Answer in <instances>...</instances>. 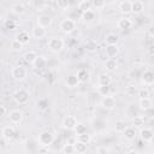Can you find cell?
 Masks as SVG:
<instances>
[{"label":"cell","mask_w":154,"mask_h":154,"mask_svg":"<svg viewBox=\"0 0 154 154\" xmlns=\"http://www.w3.org/2000/svg\"><path fill=\"white\" fill-rule=\"evenodd\" d=\"M77 7H78V10H79L82 13H84V12L90 11L91 7H93V5H91V1H89V0H83V1H79V2H78Z\"/></svg>","instance_id":"23"},{"label":"cell","mask_w":154,"mask_h":154,"mask_svg":"<svg viewBox=\"0 0 154 154\" xmlns=\"http://www.w3.org/2000/svg\"><path fill=\"white\" fill-rule=\"evenodd\" d=\"M79 83H81V82H79L77 75H75V73L69 75L67 78H66V85H67L69 88H76V87H78Z\"/></svg>","instance_id":"19"},{"label":"cell","mask_w":154,"mask_h":154,"mask_svg":"<svg viewBox=\"0 0 154 154\" xmlns=\"http://www.w3.org/2000/svg\"><path fill=\"white\" fill-rule=\"evenodd\" d=\"M134 125L135 126H142V125H144V117L143 116H135V118H134Z\"/></svg>","instance_id":"39"},{"label":"cell","mask_w":154,"mask_h":154,"mask_svg":"<svg viewBox=\"0 0 154 154\" xmlns=\"http://www.w3.org/2000/svg\"><path fill=\"white\" fill-rule=\"evenodd\" d=\"M141 82L144 85H152V84H154V72L150 71V70H146L141 75Z\"/></svg>","instance_id":"12"},{"label":"cell","mask_w":154,"mask_h":154,"mask_svg":"<svg viewBox=\"0 0 154 154\" xmlns=\"http://www.w3.org/2000/svg\"><path fill=\"white\" fill-rule=\"evenodd\" d=\"M32 65H34V67H35V69H43V67H45V65H46V59H45L43 57L38 55V58L36 59V61H35Z\"/></svg>","instance_id":"35"},{"label":"cell","mask_w":154,"mask_h":154,"mask_svg":"<svg viewBox=\"0 0 154 154\" xmlns=\"http://www.w3.org/2000/svg\"><path fill=\"white\" fill-rule=\"evenodd\" d=\"M52 23H53V19L48 14H41V16H38L36 18V25H38V26H41L43 29L49 28L52 25Z\"/></svg>","instance_id":"8"},{"label":"cell","mask_w":154,"mask_h":154,"mask_svg":"<svg viewBox=\"0 0 154 154\" xmlns=\"http://www.w3.org/2000/svg\"><path fill=\"white\" fill-rule=\"evenodd\" d=\"M57 6L60 8V10H67L69 7H70V2L67 1V0H65V1H58L57 2Z\"/></svg>","instance_id":"41"},{"label":"cell","mask_w":154,"mask_h":154,"mask_svg":"<svg viewBox=\"0 0 154 154\" xmlns=\"http://www.w3.org/2000/svg\"><path fill=\"white\" fill-rule=\"evenodd\" d=\"M153 154H154V153H153Z\"/></svg>","instance_id":"50"},{"label":"cell","mask_w":154,"mask_h":154,"mask_svg":"<svg viewBox=\"0 0 154 154\" xmlns=\"http://www.w3.org/2000/svg\"><path fill=\"white\" fill-rule=\"evenodd\" d=\"M96 153H97V154H107V153H108V149H107L106 147H97Z\"/></svg>","instance_id":"46"},{"label":"cell","mask_w":154,"mask_h":154,"mask_svg":"<svg viewBox=\"0 0 154 154\" xmlns=\"http://www.w3.org/2000/svg\"><path fill=\"white\" fill-rule=\"evenodd\" d=\"M119 11L123 13V14H129L132 12V1L130 0H124L122 2H119V6H118Z\"/></svg>","instance_id":"14"},{"label":"cell","mask_w":154,"mask_h":154,"mask_svg":"<svg viewBox=\"0 0 154 154\" xmlns=\"http://www.w3.org/2000/svg\"><path fill=\"white\" fill-rule=\"evenodd\" d=\"M75 152H76V149H75V144L66 143V144L63 147V153H64V154H73Z\"/></svg>","instance_id":"37"},{"label":"cell","mask_w":154,"mask_h":154,"mask_svg":"<svg viewBox=\"0 0 154 154\" xmlns=\"http://www.w3.org/2000/svg\"><path fill=\"white\" fill-rule=\"evenodd\" d=\"M140 136H141L142 141H144V142H150V141H153V138H154V132H153V130H152L150 128H143V129H141V131H140Z\"/></svg>","instance_id":"13"},{"label":"cell","mask_w":154,"mask_h":154,"mask_svg":"<svg viewBox=\"0 0 154 154\" xmlns=\"http://www.w3.org/2000/svg\"><path fill=\"white\" fill-rule=\"evenodd\" d=\"M23 58H24V60H25L28 64H34V63L36 61V59L38 58V55H37V53H36L35 51H28V52L23 55Z\"/></svg>","instance_id":"21"},{"label":"cell","mask_w":154,"mask_h":154,"mask_svg":"<svg viewBox=\"0 0 154 154\" xmlns=\"http://www.w3.org/2000/svg\"><path fill=\"white\" fill-rule=\"evenodd\" d=\"M77 141L82 142V143H85V144H89V142L91 141V136L88 132H84V134L77 135Z\"/></svg>","instance_id":"33"},{"label":"cell","mask_w":154,"mask_h":154,"mask_svg":"<svg viewBox=\"0 0 154 154\" xmlns=\"http://www.w3.org/2000/svg\"><path fill=\"white\" fill-rule=\"evenodd\" d=\"M11 76H12L13 79H16V81H23V79H25L26 76H28V70H26V67L23 66V65H17V66L12 67V70H11Z\"/></svg>","instance_id":"4"},{"label":"cell","mask_w":154,"mask_h":154,"mask_svg":"<svg viewBox=\"0 0 154 154\" xmlns=\"http://www.w3.org/2000/svg\"><path fill=\"white\" fill-rule=\"evenodd\" d=\"M64 45H65L64 40H63L61 37H57V36H55V37H51V38L48 40V43H47L49 51H52V52H54V53L61 52L63 48H64Z\"/></svg>","instance_id":"3"},{"label":"cell","mask_w":154,"mask_h":154,"mask_svg":"<svg viewBox=\"0 0 154 154\" xmlns=\"http://www.w3.org/2000/svg\"><path fill=\"white\" fill-rule=\"evenodd\" d=\"M99 93H100L102 96L109 95V87H99Z\"/></svg>","instance_id":"44"},{"label":"cell","mask_w":154,"mask_h":154,"mask_svg":"<svg viewBox=\"0 0 154 154\" xmlns=\"http://www.w3.org/2000/svg\"><path fill=\"white\" fill-rule=\"evenodd\" d=\"M137 93H138V88L134 84H130V85L125 87V89H124V94L126 96H135V95H137Z\"/></svg>","instance_id":"29"},{"label":"cell","mask_w":154,"mask_h":154,"mask_svg":"<svg viewBox=\"0 0 154 154\" xmlns=\"http://www.w3.org/2000/svg\"><path fill=\"white\" fill-rule=\"evenodd\" d=\"M112 83V77L108 73H100L97 77L99 87H109Z\"/></svg>","instance_id":"17"},{"label":"cell","mask_w":154,"mask_h":154,"mask_svg":"<svg viewBox=\"0 0 154 154\" xmlns=\"http://www.w3.org/2000/svg\"><path fill=\"white\" fill-rule=\"evenodd\" d=\"M75 131H76V134H77V135H81V134H84V132H87L85 125H83V124L78 123V125H77V126H76V129H75Z\"/></svg>","instance_id":"42"},{"label":"cell","mask_w":154,"mask_h":154,"mask_svg":"<svg viewBox=\"0 0 154 154\" xmlns=\"http://www.w3.org/2000/svg\"><path fill=\"white\" fill-rule=\"evenodd\" d=\"M84 47H85V49H87L88 52H95L96 48H97V42H96V40H94V38H89V40L85 41Z\"/></svg>","instance_id":"27"},{"label":"cell","mask_w":154,"mask_h":154,"mask_svg":"<svg viewBox=\"0 0 154 154\" xmlns=\"http://www.w3.org/2000/svg\"><path fill=\"white\" fill-rule=\"evenodd\" d=\"M126 128L128 126H126V123L124 120H117L114 123V130H116V132H122L123 134Z\"/></svg>","instance_id":"30"},{"label":"cell","mask_w":154,"mask_h":154,"mask_svg":"<svg viewBox=\"0 0 154 154\" xmlns=\"http://www.w3.org/2000/svg\"><path fill=\"white\" fill-rule=\"evenodd\" d=\"M137 96H138L140 99H147V97L150 96V91H149V89L146 88V87H144V88H141V89H138Z\"/></svg>","instance_id":"36"},{"label":"cell","mask_w":154,"mask_h":154,"mask_svg":"<svg viewBox=\"0 0 154 154\" xmlns=\"http://www.w3.org/2000/svg\"><path fill=\"white\" fill-rule=\"evenodd\" d=\"M146 113H147V117H148V118L154 119V107H152L150 109H148Z\"/></svg>","instance_id":"47"},{"label":"cell","mask_w":154,"mask_h":154,"mask_svg":"<svg viewBox=\"0 0 154 154\" xmlns=\"http://www.w3.org/2000/svg\"><path fill=\"white\" fill-rule=\"evenodd\" d=\"M75 149H76V152H77L78 154H84V153L87 152V149H88V144L77 141V142L75 143Z\"/></svg>","instance_id":"31"},{"label":"cell","mask_w":154,"mask_h":154,"mask_svg":"<svg viewBox=\"0 0 154 154\" xmlns=\"http://www.w3.org/2000/svg\"><path fill=\"white\" fill-rule=\"evenodd\" d=\"M46 34H47V31H46V29H43V28H41V26H38V25H35L34 28H32V30H31V35L35 37V38H43L45 36H46Z\"/></svg>","instance_id":"18"},{"label":"cell","mask_w":154,"mask_h":154,"mask_svg":"<svg viewBox=\"0 0 154 154\" xmlns=\"http://www.w3.org/2000/svg\"><path fill=\"white\" fill-rule=\"evenodd\" d=\"M103 67H105L106 71L112 72V71H114L117 69V61L114 59H107L105 61V64H103Z\"/></svg>","instance_id":"28"},{"label":"cell","mask_w":154,"mask_h":154,"mask_svg":"<svg viewBox=\"0 0 154 154\" xmlns=\"http://www.w3.org/2000/svg\"><path fill=\"white\" fill-rule=\"evenodd\" d=\"M14 40H16V41H18L19 43H22V45L24 46V45L29 43V41H30V34H29L28 31H25V30L19 31V32H17V34H16Z\"/></svg>","instance_id":"15"},{"label":"cell","mask_w":154,"mask_h":154,"mask_svg":"<svg viewBox=\"0 0 154 154\" xmlns=\"http://www.w3.org/2000/svg\"><path fill=\"white\" fill-rule=\"evenodd\" d=\"M59 29L64 32V34H71L75 29H76V22L71 18H65L60 22L59 24Z\"/></svg>","instance_id":"5"},{"label":"cell","mask_w":154,"mask_h":154,"mask_svg":"<svg viewBox=\"0 0 154 154\" xmlns=\"http://www.w3.org/2000/svg\"><path fill=\"white\" fill-rule=\"evenodd\" d=\"M12 12L13 13H16V14H23L24 12H25V7H24V5L23 4H19V2H17V4H14L13 6H12Z\"/></svg>","instance_id":"32"},{"label":"cell","mask_w":154,"mask_h":154,"mask_svg":"<svg viewBox=\"0 0 154 154\" xmlns=\"http://www.w3.org/2000/svg\"><path fill=\"white\" fill-rule=\"evenodd\" d=\"M126 154H140V153H138L137 150H135V149H132V150H129V152H128Z\"/></svg>","instance_id":"49"},{"label":"cell","mask_w":154,"mask_h":154,"mask_svg":"<svg viewBox=\"0 0 154 154\" xmlns=\"http://www.w3.org/2000/svg\"><path fill=\"white\" fill-rule=\"evenodd\" d=\"M132 25H134V22L129 17H122L117 20V26L120 30H129L132 28Z\"/></svg>","instance_id":"9"},{"label":"cell","mask_w":154,"mask_h":154,"mask_svg":"<svg viewBox=\"0 0 154 154\" xmlns=\"http://www.w3.org/2000/svg\"><path fill=\"white\" fill-rule=\"evenodd\" d=\"M138 107H140V109H142V111H144V112H147L148 109H150V108L153 107V102H152L150 97L140 99V101H138Z\"/></svg>","instance_id":"20"},{"label":"cell","mask_w":154,"mask_h":154,"mask_svg":"<svg viewBox=\"0 0 154 154\" xmlns=\"http://www.w3.org/2000/svg\"><path fill=\"white\" fill-rule=\"evenodd\" d=\"M118 41H119V36L116 35V34H113V32H109V34H107V35L105 36V42H106L107 46L117 45Z\"/></svg>","instance_id":"25"},{"label":"cell","mask_w":154,"mask_h":154,"mask_svg":"<svg viewBox=\"0 0 154 154\" xmlns=\"http://www.w3.org/2000/svg\"><path fill=\"white\" fill-rule=\"evenodd\" d=\"M76 75H77V77H78V79H79L81 83H87V82L90 79V73H89V71L85 70V69L79 70Z\"/></svg>","instance_id":"22"},{"label":"cell","mask_w":154,"mask_h":154,"mask_svg":"<svg viewBox=\"0 0 154 154\" xmlns=\"http://www.w3.org/2000/svg\"><path fill=\"white\" fill-rule=\"evenodd\" d=\"M105 54L108 59H114L118 54H119V48L117 45H111V46H106L105 48Z\"/></svg>","instance_id":"16"},{"label":"cell","mask_w":154,"mask_h":154,"mask_svg":"<svg viewBox=\"0 0 154 154\" xmlns=\"http://www.w3.org/2000/svg\"><path fill=\"white\" fill-rule=\"evenodd\" d=\"M14 135H16V130H14V128L11 126V125H6V126H4V128L1 129V136H2V140H4V141H10V140H12V138L14 137Z\"/></svg>","instance_id":"10"},{"label":"cell","mask_w":154,"mask_h":154,"mask_svg":"<svg viewBox=\"0 0 154 154\" xmlns=\"http://www.w3.org/2000/svg\"><path fill=\"white\" fill-rule=\"evenodd\" d=\"M4 25H5V28H6V29L12 30V29H14V28H16V22H14V20H12V19H6V20L4 22Z\"/></svg>","instance_id":"40"},{"label":"cell","mask_w":154,"mask_h":154,"mask_svg":"<svg viewBox=\"0 0 154 154\" xmlns=\"http://www.w3.org/2000/svg\"><path fill=\"white\" fill-rule=\"evenodd\" d=\"M11 48H12L13 51H20V49L23 48V45H22V43H19L18 41L13 40V41L11 42Z\"/></svg>","instance_id":"43"},{"label":"cell","mask_w":154,"mask_h":154,"mask_svg":"<svg viewBox=\"0 0 154 154\" xmlns=\"http://www.w3.org/2000/svg\"><path fill=\"white\" fill-rule=\"evenodd\" d=\"M123 134H124L125 138H126V140H129V141L135 140V138H136V136H137V131H136V129H135V128H132V126H128Z\"/></svg>","instance_id":"24"},{"label":"cell","mask_w":154,"mask_h":154,"mask_svg":"<svg viewBox=\"0 0 154 154\" xmlns=\"http://www.w3.org/2000/svg\"><path fill=\"white\" fill-rule=\"evenodd\" d=\"M53 141H54V135L48 130H43L42 132H40L37 137L38 146H43V147H49L53 143Z\"/></svg>","instance_id":"2"},{"label":"cell","mask_w":154,"mask_h":154,"mask_svg":"<svg viewBox=\"0 0 154 154\" xmlns=\"http://www.w3.org/2000/svg\"><path fill=\"white\" fill-rule=\"evenodd\" d=\"M143 10H144V4H143V1H140V0L132 1V13L140 14Z\"/></svg>","instance_id":"26"},{"label":"cell","mask_w":154,"mask_h":154,"mask_svg":"<svg viewBox=\"0 0 154 154\" xmlns=\"http://www.w3.org/2000/svg\"><path fill=\"white\" fill-rule=\"evenodd\" d=\"M147 32H148V35H149L150 37H153V38H154V23H153V24H150V25L148 26Z\"/></svg>","instance_id":"45"},{"label":"cell","mask_w":154,"mask_h":154,"mask_svg":"<svg viewBox=\"0 0 154 154\" xmlns=\"http://www.w3.org/2000/svg\"><path fill=\"white\" fill-rule=\"evenodd\" d=\"M91 5L95 10H102L106 6V2L103 0H94V1H91Z\"/></svg>","instance_id":"38"},{"label":"cell","mask_w":154,"mask_h":154,"mask_svg":"<svg viewBox=\"0 0 154 154\" xmlns=\"http://www.w3.org/2000/svg\"><path fill=\"white\" fill-rule=\"evenodd\" d=\"M61 125L65 130H75L76 126L78 125V122H77V118L75 116H66L63 119Z\"/></svg>","instance_id":"6"},{"label":"cell","mask_w":154,"mask_h":154,"mask_svg":"<svg viewBox=\"0 0 154 154\" xmlns=\"http://www.w3.org/2000/svg\"><path fill=\"white\" fill-rule=\"evenodd\" d=\"M94 17H95V13H94V11H93V10H90V11H88V12L82 13V19H83V22H85V23L91 22V20L94 19Z\"/></svg>","instance_id":"34"},{"label":"cell","mask_w":154,"mask_h":154,"mask_svg":"<svg viewBox=\"0 0 154 154\" xmlns=\"http://www.w3.org/2000/svg\"><path fill=\"white\" fill-rule=\"evenodd\" d=\"M23 117H24V114H23V112L20 109H12L8 113L10 122L13 123V124H19L23 120Z\"/></svg>","instance_id":"11"},{"label":"cell","mask_w":154,"mask_h":154,"mask_svg":"<svg viewBox=\"0 0 154 154\" xmlns=\"http://www.w3.org/2000/svg\"><path fill=\"white\" fill-rule=\"evenodd\" d=\"M6 113H7L6 107H5L4 105H1V106H0V114H1V116H6Z\"/></svg>","instance_id":"48"},{"label":"cell","mask_w":154,"mask_h":154,"mask_svg":"<svg viewBox=\"0 0 154 154\" xmlns=\"http://www.w3.org/2000/svg\"><path fill=\"white\" fill-rule=\"evenodd\" d=\"M116 103H117L116 97L112 96V95L102 96V99H101V106H102V108H105V109H108V111L113 109V108L116 107Z\"/></svg>","instance_id":"7"},{"label":"cell","mask_w":154,"mask_h":154,"mask_svg":"<svg viewBox=\"0 0 154 154\" xmlns=\"http://www.w3.org/2000/svg\"><path fill=\"white\" fill-rule=\"evenodd\" d=\"M13 100L16 101V103L18 105H25L29 102V99H30V94L26 89H17L14 93H13Z\"/></svg>","instance_id":"1"}]
</instances>
